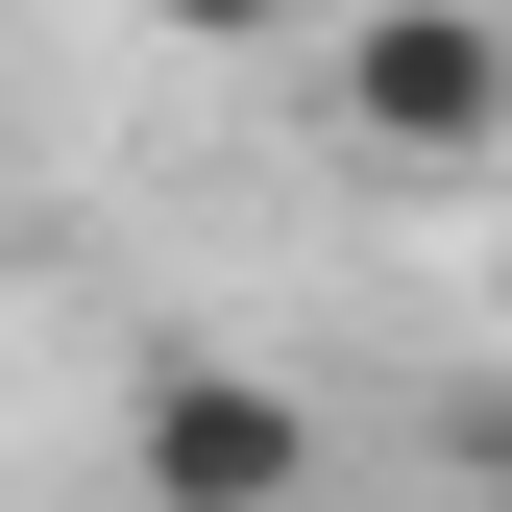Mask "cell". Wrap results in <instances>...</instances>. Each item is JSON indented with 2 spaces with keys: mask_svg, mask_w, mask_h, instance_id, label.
Masks as SVG:
<instances>
[{
  "mask_svg": "<svg viewBox=\"0 0 512 512\" xmlns=\"http://www.w3.org/2000/svg\"><path fill=\"white\" fill-rule=\"evenodd\" d=\"M342 122L391 171H488L512 147V0H366L342 25Z\"/></svg>",
  "mask_w": 512,
  "mask_h": 512,
  "instance_id": "cell-1",
  "label": "cell"
},
{
  "mask_svg": "<svg viewBox=\"0 0 512 512\" xmlns=\"http://www.w3.org/2000/svg\"><path fill=\"white\" fill-rule=\"evenodd\" d=\"M122 488L147 512H317V391H269V366H147Z\"/></svg>",
  "mask_w": 512,
  "mask_h": 512,
  "instance_id": "cell-2",
  "label": "cell"
},
{
  "mask_svg": "<svg viewBox=\"0 0 512 512\" xmlns=\"http://www.w3.org/2000/svg\"><path fill=\"white\" fill-rule=\"evenodd\" d=\"M147 25H196V49H269V25H293V0H147Z\"/></svg>",
  "mask_w": 512,
  "mask_h": 512,
  "instance_id": "cell-3",
  "label": "cell"
},
{
  "mask_svg": "<svg viewBox=\"0 0 512 512\" xmlns=\"http://www.w3.org/2000/svg\"><path fill=\"white\" fill-rule=\"evenodd\" d=\"M464 488H488V512H512V391H488V415H464Z\"/></svg>",
  "mask_w": 512,
  "mask_h": 512,
  "instance_id": "cell-4",
  "label": "cell"
}]
</instances>
